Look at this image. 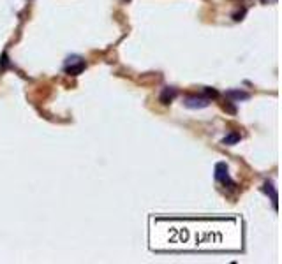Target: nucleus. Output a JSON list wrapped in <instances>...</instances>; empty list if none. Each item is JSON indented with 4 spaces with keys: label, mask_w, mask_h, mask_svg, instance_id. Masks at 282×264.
<instances>
[{
    "label": "nucleus",
    "mask_w": 282,
    "mask_h": 264,
    "mask_svg": "<svg viewBox=\"0 0 282 264\" xmlns=\"http://www.w3.org/2000/svg\"><path fill=\"white\" fill-rule=\"evenodd\" d=\"M87 67L85 64V60H81L80 57H69L67 60H65V65H64V70L67 74H73V76H78V74L81 72V70Z\"/></svg>",
    "instance_id": "f257e3e1"
},
{
    "label": "nucleus",
    "mask_w": 282,
    "mask_h": 264,
    "mask_svg": "<svg viewBox=\"0 0 282 264\" xmlns=\"http://www.w3.org/2000/svg\"><path fill=\"white\" fill-rule=\"evenodd\" d=\"M215 180L221 181L222 185H228V187H233V180L229 178V173H228V166L224 164V162H219L217 166H215Z\"/></svg>",
    "instance_id": "f03ea898"
},
{
    "label": "nucleus",
    "mask_w": 282,
    "mask_h": 264,
    "mask_svg": "<svg viewBox=\"0 0 282 264\" xmlns=\"http://www.w3.org/2000/svg\"><path fill=\"white\" fill-rule=\"evenodd\" d=\"M210 104L208 97H187L185 99V106L191 107V109H196V107H206Z\"/></svg>",
    "instance_id": "7ed1b4c3"
},
{
    "label": "nucleus",
    "mask_w": 282,
    "mask_h": 264,
    "mask_svg": "<svg viewBox=\"0 0 282 264\" xmlns=\"http://www.w3.org/2000/svg\"><path fill=\"white\" fill-rule=\"evenodd\" d=\"M175 95H177V90H175V88H171V87H166L164 90H162L161 102H162V104H169L173 99H175Z\"/></svg>",
    "instance_id": "20e7f679"
},
{
    "label": "nucleus",
    "mask_w": 282,
    "mask_h": 264,
    "mask_svg": "<svg viewBox=\"0 0 282 264\" xmlns=\"http://www.w3.org/2000/svg\"><path fill=\"white\" fill-rule=\"evenodd\" d=\"M263 191H265L266 194H270V198H272V201H273V206L277 208V192H275V188H273V185L272 183H265Z\"/></svg>",
    "instance_id": "39448f33"
},
{
    "label": "nucleus",
    "mask_w": 282,
    "mask_h": 264,
    "mask_svg": "<svg viewBox=\"0 0 282 264\" xmlns=\"http://www.w3.org/2000/svg\"><path fill=\"white\" fill-rule=\"evenodd\" d=\"M236 141H240V134L233 132V134H229V136H226L224 139H222V143L224 144H235Z\"/></svg>",
    "instance_id": "423d86ee"
},
{
    "label": "nucleus",
    "mask_w": 282,
    "mask_h": 264,
    "mask_svg": "<svg viewBox=\"0 0 282 264\" xmlns=\"http://www.w3.org/2000/svg\"><path fill=\"white\" fill-rule=\"evenodd\" d=\"M229 97H236V99H249V94H243V92H238V90H233V92H228Z\"/></svg>",
    "instance_id": "0eeeda50"
}]
</instances>
